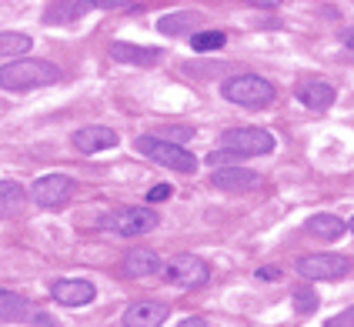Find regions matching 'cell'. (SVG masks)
<instances>
[{"label":"cell","mask_w":354,"mask_h":327,"mask_svg":"<svg viewBox=\"0 0 354 327\" xmlns=\"http://www.w3.org/2000/svg\"><path fill=\"white\" fill-rule=\"evenodd\" d=\"M87 10H94V3L87 0H60V3H47L44 7V24H71V20L84 17Z\"/></svg>","instance_id":"obj_16"},{"label":"cell","mask_w":354,"mask_h":327,"mask_svg":"<svg viewBox=\"0 0 354 327\" xmlns=\"http://www.w3.org/2000/svg\"><path fill=\"white\" fill-rule=\"evenodd\" d=\"M164 277L171 284H180V288H204L207 277H211V268L197 254H177V257H171V264L164 268Z\"/></svg>","instance_id":"obj_8"},{"label":"cell","mask_w":354,"mask_h":327,"mask_svg":"<svg viewBox=\"0 0 354 327\" xmlns=\"http://www.w3.org/2000/svg\"><path fill=\"white\" fill-rule=\"evenodd\" d=\"M221 147L237 151L241 157H257V154H271L274 151V134L264 127H234L221 134Z\"/></svg>","instance_id":"obj_5"},{"label":"cell","mask_w":354,"mask_h":327,"mask_svg":"<svg viewBox=\"0 0 354 327\" xmlns=\"http://www.w3.org/2000/svg\"><path fill=\"white\" fill-rule=\"evenodd\" d=\"M244 157L237 154V151H227V147H217V151H211L207 154V164L214 167V171H224V167H237Z\"/></svg>","instance_id":"obj_24"},{"label":"cell","mask_w":354,"mask_h":327,"mask_svg":"<svg viewBox=\"0 0 354 327\" xmlns=\"http://www.w3.org/2000/svg\"><path fill=\"white\" fill-rule=\"evenodd\" d=\"M295 310L297 314H311V310H317V294H315V288L311 284H301V288L295 290Z\"/></svg>","instance_id":"obj_23"},{"label":"cell","mask_w":354,"mask_h":327,"mask_svg":"<svg viewBox=\"0 0 354 327\" xmlns=\"http://www.w3.org/2000/svg\"><path fill=\"white\" fill-rule=\"evenodd\" d=\"M134 147H138L144 157H151L154 164H164V167H171V171H177V174H194L197 171V157L191 154V151H184L180 144L164 140V137L144 134L134 140Z\"/></svg>","instance_id":"obj_3"},{"label":"cell","mask_w":354,"mask_h":327,"mask_svg":"<svg viewBox=\"0 0 354 327\" xmlns=\"http://www.w3.org/2000/svg\"><path fill=\"white\" fill-rule=\"evenodd\" d=\"M308 231L315 234V237H321V241H337L341 234L348 231V224L341 217H335V214H315L308 221Z\"/></svg>","instance_id":"obj_19"},{"label":"cell","mask_w":354,"mask_h":327,"mask_svg":"<svg viewBox=\"0 0 354 327\" xmlns=\"http://www.w3.org/2000/svg\"><path fill=\"white\" fill-rule=\"evenodd\" d=\"M324 327H354V308L341 310L337 317H328V321H324Z\"/></svg>","instance_id":"obj_25"},{"label":"cell","mask_w":354,"mask_h":327,"mask_svg":"<svg viewBox=\"0 0 354 327\" xmlns=\"http://www.w3.org/2000/svg\"><path fill=\"white\" fill-rule=\"evenodd\" d=\"M201 14L197 10H180V14H167L158 20V30L167 37H180V34H191L194 37V27H201Z\"/></svg>","instance_id":"obj_18"},{"label":"cell","mask_w":354,"mask_h":327,"mask_svg":"<svg viewBox=\"0 0 354 327\" xmlns=\"http://www.w3.org/2000/svg\"><path fill=\"white\" fill-rule=\"evenodd\" d=\"M60 80V67L50 60L20 57L0 67V87L3 91H34V87H50Z\"/></svg>","instance_id":"obj_1"},{"label":"cell","mask_w":354,"mask_h":327,"mask_svg":"<svg viewBox=\"0 0 354 327\" xmlns=\"http://www.w3.org/2000/svg\"><path fill=\"white\" fill-rule=\"evenodd\" d=\"M160 224L158 211L151 207H120V211L107 214L104 217V227L107 231L120 234V237H138V234H151Z\"/></svg>","instance_id":"obj_4"},{"label":"cell","mask_w":354,"mask_h":327,"mask_svg":"<svg viewBox=\"0 0 354 327\" xmlns=\"http://www.w3.org/2000/svg\"><path fill=\"white\" fill-rule=\"evenodd\" d=\"M167 197H171V187H167V184H158V187L147 191V204H158V200H167Z\"/></svg>","instance_id":"obj_26"},{"label":"cell","mask_w":354,"mask_h":327,"mask_svg":"<svg viewBox=\"0 0 354 327\" xmlns=\"http://www.w3.org/2000/svg\"><path fill=\"white\" fill-rule=\"evenodd\" d=\"M221 94L224 100H231L237 107H248V111H257V107H268L274 100V84L257 74H237V77H227L221 84Z\"/></svg>","instance_id":"obj_2"},{"label":"cell","mask_w":354,"mask_h":327,"mask_svg":"<svg viewBox=\"0 0 354 327\" xmlns=\"http://www.w3.org/2000/svg\"><path fill=\"white\" fill-rule=\"evenodd\" d=\"M344 44H348V47H351V50H354V27H351V30H348V34H344Z\"/></svg>","instance_id":"obj_30"},{"label":"cell","mask_w":354,"mask_h":327,"mask_svg":"<svg viewBox=\"0 0 354 327\" xmlns=\"http://www.w3.org/2000/svg\"><path fill=\"white\" fill-rule=\"evenodd\" d=\"M74 177H67V174H44L37 177V184L30 187V197H34V204L44 207V211H57L64 207L67 200H71V194H74Z\"/></svg>","instance_id":"obj_6"},{"label":"cell","mask_w":354,"mask_h":327,"mask_svg":"<svg viewBox=\"0 0 354 327\" xmlns=\"http://www.w3.org/2000/svg\"><path fill=\"white\" fill-rule=\"evenodd\" d=\"M111 57L120 64H134V67H151L160 60V47H140V44H127V40H114Z\"/></svg>","instance_id":"obj_13"},{"label":"cell","mask_w":354,"mask_h":327,"mask_svg":"<svg viewBox=\"0 0 354 327\" xmlns=\"http://www.w3.org/2000/svg\"><path fill=\"white\" fill-rule=\"evenodd\" d=\"M34 304L24 297V294H14V290H0V321L14 324V321H34Z\"/></svg>","instance_id":"obj_14"},{"label":"cell","mask_w":354,"mask_h":327,"mask_svg":"<svg viewBox=\"0 0 354 327\" xmlns=\"http://www.w3.org/2000/svg\"><path fill=\"white\" fill-rule=\"evenodd\" d=\"M297 97H301V104L308 107V111H328L331 104H335V87L331 84H324V80H311V84H304L301 91H297Z\"/></svg>","instance_id":"obj_17"},{"label":"cell","mask_w":354,"mask_h":327,"mask_svg":"<svg viewBox=\"0 0 354 327\" xmlns=\"http://www.w3.org/2000/svg\"><path fill=\"white\" fill-rule=\"evenodd\" d=\"M177 327H207V321L204 317H187V321H180Z\"/></svg>","instance_id":"obj_29"},{"label":"cell","mask_w":354,"mask_h":327,"mask_svg":"<svg viewBox=\"0 0 354 327\" xmlns=\"http://www.w3.org/2000/svg\"><path fill=\"white\" fill-rule=\"evenodd\" d=\"M30 324H34V327H57V321H54V317H47V314H40V310H37Z\"/></svg>","instance_id":"obj_27"},{"label":"cell","mask_w":354,"mask_h":327,"mask_svg":"<svg viewBox=\"0 0 354 327\" xmlns=\"http://www.w3.org/2000/svg\"><path fill=\"white\" fill-rule=\"evenodd\" d=\"M351 270V261L341 254H304L297 257V274L304 281H337Z\"/></svg>","instance_id":"obj_7"},{"label":"cell","mask_w":354,"mask_h":327,"mask_svg":"<svg viewBox=\"0 0 354 327\" xmlns=\"http://www.w3.org/2000/svg\"><path fill=\"white\" fill-rule=\"evenodd\" d=\"M224 44H227L224 30H201V34H194V37H191V47H194L197 54H211V50L224 47Z\"/></svg>","instance_id":"obj_22"},{"label":"cell","mask_w":354,"mask_h":327,"mask_svg":"<svg viewBox=\"0 0 354 327\" xmlns=\"http://www.w3.org/2000/svg\"><path fill=\"white\" fill-rule=\"evenodd\" d=\"M167 304L160 301H138L124 310V327H160L167 321Z\"/></svg>","instance_id":"obj_12"},{"label":"cell","mask_w":354,"mask_h":327,"mask_svg":"<svg viewBox=\"0 0 354 327\" xmlns=\"http://www.w3.org/2000/svg\"><path fill=\"white\" fill-rule=\"evenodd\" d=\"M24 204V187L17 180H0V217H14Z\"/></svg>","instance_id":"obj_20"},{"label":"cell","mask_w":354,"mask_h":327,"mask_svg":"<svg viewBox=\"0 0 354 327\" xmlns=\"http://www.w3.org/2000/svg\"><path fill=\"white\" fill-rule=\"evenodd\" d=\"M74 147L80 154H100V151H111L118 147V131L104 127V124H94V127H80L74 131Z\"/></svg>","instance_id":"obj_10"},{"label":"cell","mask_w":354,"mask_h":327,"mask_svg":"<svg viewBox=\"0 0 354 327\" xmlns=\"http://www.w3.org/2000/svg\"><path fill=\"white\" fill-rule=\"evenodd\" d=\"M158 270H164V264H160L158 254L147 247L131 250V254L124 257V274H127V277H151V274H158Z\"/></svg>","instance_id":"obj_15"},{"label":"cell","mask_w":354,"mask_h":327,"mask_svg":"<svg viewBox=\"0 0 354 327\" xmlns=\"http://www.w3.org/2000/svg\"><path fill=\"white\" fill-rule=\"evenodd\" d=\"M348 231H351V234H354V217H351V224H348Z\"/></svg>","instance_id":"obj_31"},{"label":"cell","mask_w":354,"mask_h":327,"mask_svg":"<svg viewBox=\"0 0 354 327\" xmlns=\"http://www.w3.org/2000/svg\"><path fill=\"white\" fill-rule=\"evenodd\" d=\"M30 50V37L17 30H0V57H17Z\"/></svg>","instance_id":"obj_21"},{"label":"cell","mask_w":354,"mask_h":327,"mask_svg":"<svg viewBox=\"0 0 354 327\" xmlns=\"http://www.w3.org/2000/svg\"><path fill=\"white\" fill-rule=\"evenodd\" d=\"M50 297L57 304H64V308H84V304H91L97 297V288L91 281H84V277H60V281L50 284Z\"/></svg>","instance_id":"obj_9"},{"label":"cell","mask_w":354,"mask_h":327,"mask_svg":"<svg viewBox=\"0 0 354 327\" xmlns=\"http://www.w3.org/2000/svg\"><path fill=\"white\" fill-rule=\"evenodd\" d=\"M217 191H227V194H248L261 187V174L248 171V167H224V171H214L211 177Z\"/></svg>","instance_id":"obj_11"},{"label":"cell","mask_w":354,"mask_h":327,"mask_svg":"<svg viewBox=\"0 0 354 327\" xmlns=\"http://www.w3.org/2000/svg\"><path fill=\"white\" fill-rule=\"evenodd\" d=\"M277 274H281L277 268H261V270H257V281H274Z\"/></svg>","instance_id":"obj_28"}]
</instances>
